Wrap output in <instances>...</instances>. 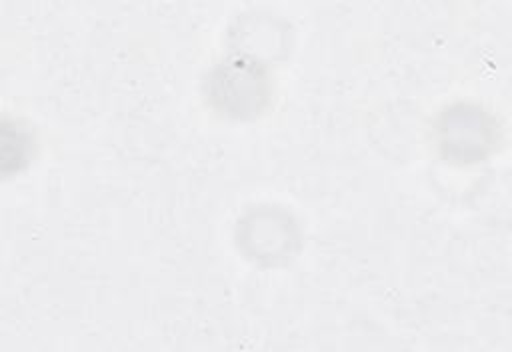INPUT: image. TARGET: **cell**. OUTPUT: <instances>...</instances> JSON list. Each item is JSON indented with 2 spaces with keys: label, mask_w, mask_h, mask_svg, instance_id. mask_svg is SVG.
<instances>
[{
  "label": "cell",
  "mask_w": 512,
  "mask_h": 352,
  "mask_svg": "<svg viewBox=\"0 0 512 352\" xmlns=\"http://www.w3.org/2000/svg\"><path fill=\"white\" fill-rule=\"evenodd\" d=\"M496 144L494 118L478 104L448 106L438 120V146L446 160L472 164L484 160Z\"/></svg>",
  "instance_id": "obj_2"
},
{
  "label": "cell",
  "mask_w": 512,
  "mask_h": 352,
  "mask_svg": "<svg viewBox=\"0 0 512 352\" xmlns=\"http://www.w3.org/2000/svg\"><path fill=\"white\" fill-rule=\"evenodd\" d=\"M208 100L230 118L258 116L270 98V80L264 64L248 54H230L208 76Z\"/></svg>",
  "instance_id": "obj_1"
}]
</instances>
